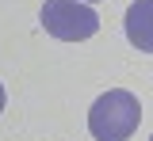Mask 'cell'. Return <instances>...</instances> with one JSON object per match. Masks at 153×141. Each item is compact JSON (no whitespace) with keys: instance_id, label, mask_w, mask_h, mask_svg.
Returning a JSON list of instances; mask_svg holds the SVG:
<instances>
[{"instance_id":"8992f818","label":"cell","mask_w":153,"mask_h":141,"mask_svg":"<svg viewBox=\"0 0 153 141\" xmlns=\"http://www.w3.org/2000/svg\"><path fill=\"white\" fill-rule=\"evenodd\" d=\"M149 141H153V137H149Z\"/></svg>"},{"instance_id":"7a4b0ae2","label":"cell","mask_w":153,"mask_h":141,"mask_svg":"<svg viewBox=\"0 0 153 141\" xmlns=\"http://www.w3.org/2000/svg\"><path fill=\"white\" fill-rule=\"evenodd\" d=\"M42 27H46V35H54L61 42H84L100 31V15L84 0H46Z\"/></svg>"},{"instance_id":"3957f363","label":"cell","mask_w":153,"mask_h":141,"mask_svg":"<svg viewBox=\"0 0 153 141\" xmlns=\"http://www.w3.org/2000/svg\"><path fill=\"white\" fill-rule=\"evenodd\" d=\"M126 38L138 50L153 54V0H134L126 8Z\"/></svg>"},{"instance_id":"6da1fadb","label":"cell","mask_w":153,"mask_h":141,"mask_svg":"<svg viewBox=\"0 0 153 141\" xmlns=\"http://www.w3.org/2000/svg\"><path fill=\"white\" fill-rule=\"evenodd\" d=\"M142 122V103L126 88H111L92 103L88 111V130L96 141H126Z\"/></svg>"},{"instance_id":"5b68a950","label":"cell","mask_w":153,"mask_h":141,"mask_svg":"<svg viewBox=\"0 0 153 141\" xmlns=\"http://www.w3.org/2000/svg\"><path fill=\"white\" fill-rule=\"evenodd\" d=\"M84 4H88V0H84Z\"/></svg>"},{"instance_id":"277c9868","label":"cell","mask_w":153,"mask_h":141,"mask_svg":"<svg viewBox=\"0 0 153 141\" xmlns=\"http://www.w3.org/2000/svg\"><path fill=\"white\" fill-rule=\"evenodd\" d=\"M4 103H8V95H4V84H0V111H4Z\"/></svg>"}]
</instances>
